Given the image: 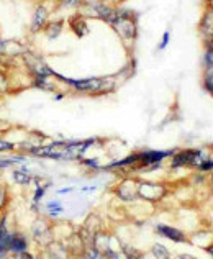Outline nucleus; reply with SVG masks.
I'll return each mask as SVG.
<instances>
[{"mask_svg":"<svg viewBox=\"0 0 213 259\" xmlns=\"http://www.w3.org/2000/svg\"><path fill=\"white\" fill-rule=\"evenodd\" d=\"M211 154L213 151L210 148H177L167 161V171L176 172L182 171V169L197 171Z\"/></svg>","mask_w":213,"mask_h":259,"instance_id":"f257e3e1","label":"nucleus"},{"mask_svg":"<svg viewBox=\"0 0 213 259\" xmlns=\"http://www.w3.org/2000/svg\"><path fill=\"white\" fill-rule=\"evenodd\" d=\"M54 77L61 82L67 84L69 87H72L75 92L80 94H107L112 92L115 89V82L113 79L110 77H86V79H71L66 76H61V74L54 72Z\"/></svg>","mask_w":213,"mask_h":259,"instance_id":"f03ea898","label":"nucleus"},{"mask_svg":"<svg viewBox=\"0 0 213 259\" xmlns=\"http://www.w3.org/2000/svg\"><path fill=\"white\" fill-rule=\"evenodd\" d=\"M171 194V186L164 181H154L148 177H138L140 200L148 205H157L164 202Z\"/></svg>","mask_w":213,"mask_h":259,"instance_id":"7ed1b4c3","label":"nucleus"},{"mask_svg":"<svg viewBox=\"0 0 213 259\" xmlns=\"http://www.w3.org/2000/svg\"><path fill=\"white\" fill-rule=\"evenodd\" d=\"M112 194L115 200L121 203V205H136L140 203V195H138V177L135 176H125L120 177L118 182L112 187Z\"/></svg>","mask_w":213,"mask_h":259,"instance_id":"20e7f679","label":"nucleus"},{"mask_svg":"<svg viewBox=\"0 0 213 259\" xmlns=\"http://www.w3.org/2000/svg\"><path fill=\"white\" fill-rule=\"evenodd\" d=\"M28 235L31 238V243L35 246L39 248H45L48 244H51L53 241H56V227L51 223V220H48L46 217L39 215L33 220L31 227L28 230Z\"/></svg>","mask_w":213,"mask_h":259,"instance_id":"39448f33","label":"nucleus"},{"mask_svg":"<svg viewBox=\"0 0 213 259\" xmlns=\"http://www.w3.org/2000/svg\"><path fill=\"white\" fill-rule=\"evenodd\" d=\"M53 187V181L46 179L43 176H36L35 182H33V192H31V202H30V210L36 217L43 213V203H45V197L48 194V190Z\"/></svg>","mask_w":213,"mask_h":259,"instance_id":"423d86ee","label":"nucleus"},{"mask_svg":"<svg viewBox=\"0 0 213 259\" xmlns=\"http://www.w3.org/2000/svg\"><path fill=\"white\" fill-rule=\"evenodd\" d=\"M153 231L156 236L162 238V240H167L174 244H187L189 243V235L185 233L182 228L174 227V225H171V223L157 222L153 225Z\"/></svg>","mask_w":213,"mask_h":259,"instance_id":"0eeeda50","label":"nucleus"},{"mask_svg":"<svg viewBox=\"0 0 213 259\" xmlns=\"http://www.w3.org/2000/svg\"><path fill=\"white\" fill-rule=\"evenodd\" d=\"M38 259H71L72 254L67 244L63 240H56L45 248H39L36 251Z\"/></svg>","mask_w":213,"mask_h":259,"instance_id":"6e6552de","label":"nucleus"},{"mask_svg":"<svg viewBox=\"0 0 213 259\" xmlns=\"http://www.w3.org/2000/svg\"><path fill=\"white\" fill-rule=\"evenodd\" d=\"M31 238L26 231L20 228L12 230L10 236V254H23L31 251Z\"/></svg>","mask_w":213,"mask_h":259,"instance_id":"1a4fd4ad","label":"nucleus"},{"mask_svg":"<svg viewBox=\"0 0 213 259\" xmlns=\"http://www.w3.org/2000/svg\"><path fill=\"white\" fill-rule=\"evenodd\" d=\"M36 176L38 174L33 172V169H30L28 166H17L10 169V181L18 187H31Z\"/></svg>","mask_w":213,"mask_h":259,"instance_id":"9d476101","label":"nucleus"},{"mask_svg":"<svg viewBox=\"0 0 213 259\" xmlns=\"http://www.w3.org/2000/svg\"><path fill=\"white\" fill-rule=\"evenodd\" d=\"M64 205H63V202H61L59 199H51V200H48L43 203V217H46L48 220H59L61 217L64 215Z\"/></svg>","mask_w":213,"mask_h":259,"instance_id":"9b49d317","label":"nucleus"},{"mask_svg":"<svg viewBox=\"0 0 213 259\" xmlns=\"http://www.w3.org/2000/svg\"><path fill=\"white\" fill-rule=\"evenodd\" d=\"M118 31L121 38H135L136 36V25L132 18H116V22L112 25Z\"/></svg>","mask_w":213,"mask_h":259,"instance_id":"f8f14e48","label":"nucleus"},{"mask_svg":"<svg viewBox=\"0 0 213 259\" xmlns=\"http://www.w3.org/2000/svg\"><path fill=\"white\" fill-rule=\"evenodd\" d=\"M148 253L151 254L153 259H173L174 253L167 244H164L162 241H154L153 244L149 246Z\"/></svg>","mask_w":213,"mask_h":259,"instance_id":"ddd939ff","label":"nucleus"},{"mask_svg":"<svg viewBox=\"0 0 213 259\" xmlns=\"http://www.w3.org/2000/svg\"><path fill=\"white\" fill-rule=\"evenodd\" d=\"M12 203V190L10 186L7 184L2 177H0V215L9 212Z\"/></svg>","mask_w":213,"mask_h":259,"instance_id":"4468645a","label":"nucleus"},{"mask_svg":"<svg viewBox=\"0 0 213 259\" xmlns=\"http://www.w3.org/2000/svg\"><path fill=\"white\" fill-rule=\"evenodd\" d=\"M140 251L136 246H133V244H130L126 241L121 243V248L118 251H115V253L110 256L108 259H136V256L140 254Z\"/></svg>","mask_w":213,"mask_h":259,"instance_id":"2eb2a0df","label":"nucleus"},{"mask_svg":"<svg viewBox=\"0 0 213 259\" xmlns=\"http://www.w3.org/2000/svg\"><path fill=\"white\" fill-rule=\"evenodd\" d=\"M77 164L87 169V171H92V172L104 171V162H102L100 158H97V156H86V158H82Z\"/></svg>","mask_w":213,"mask_h":259,"instance_id":"dca6fc26","label":"nucleus"},{"mask_svg":"<svg viewBox=\"0 0 213 259\" xmlns=\"http://www.w3.org/2000/svg\"><path fill=\"white\" fill-rule=\"evenodd\" d=\"M46 18H48V10H46V7L39 5L38 9H36V12H35V15H33L31 31H38V30L43 28L45 23H46Z\"/></svg>","mask_w":213,"mask_h":259,"instance_id":"f3484780","label":"nucleus"},{"mask_svg":"<svg viewBox=\"0 0 213 259\" xmlns=\"http://www.w3.org/2000/svg\"><path fill=\"white\" fill-rule=\"evenodd\" d=\"M31 84L35 85L36 89H41V91H48V92H54L56 91V84L53 82L51 77H31Z\"/></svg>","mask_w":213,"mask_h":259,"instance_id":"a211bd4d","label":"nucleus"},{"mask_svg":"<svg viewBox=\"0 0 213 259\" xmlns=\"http://www.w3.org/2000/svg\"><path fill=\"white\" fill-rule=\"evenodd\" d=\"M18 151V145L10 140H7L5 136L0 135V154H12Z\"/></svg>","mask_w":213,"mask_h":259,"instance_id":"6ab92c4d","label":"nucleus"},{"mask_svg":"<svg viewBox=\"0 0 213 259\" xmlns=\"http://www.w3.org/2000/svg\"><path fill=\"white\" fill-rule=\"evenodd\" d=\"M71 26H72V30L75 31V35H77L79 38L86 36V35H87V31H89V28H87L86 22H84V20H82L80 17H77V18H72Z\"/></svg>","mask_w":213,"mask_h":259,"instance_id":"aec40b11","label":"nucleus"},{"mask_svg":"<svg viewBox=\"0 0 213 259\" xmlns=\"http://www.w3.org/2000/svg\"><path fill=\"white\" fill-rule=\"evenodd\" d=\"M61 31H63V23L61 22H54L46 26V35L50 39H56L61 35Z\"/></svg>","mask_w":213,"mask_h":259,"instance_id":"412c9836","label":"nucleus"},{"mask_svg":"<svg viewBox=\"0 0 213 259\" xmlns=\"http://www.w3.org/2000/svg\"><path fill=\"white\" fill-rule=\"evenodd\" d=\"M10 92V77L5 71L0 69V97Z\"/></svg>","mask_w":213,"mask_h":259,"instance_id":"4be33fe9","label":"nucleus"},{"mask_svg":"<svg viewBox=\"0 0 213 259\" xmlns=\"http://www.w3.org/2000/svg\"><path fill=\"white\" fill-rule=\"evenodd\" d=\"M82 256H84V259H107L104 254L100 253V251L95 249L92 244H91V246H87L84 251H82Z\"/></svg>","mask_w":213,"mask_h":259,"instance_id":"5701e85b","label":"nucleus"},{"mask_svg":"<svg viewBox=\"0 0 213 259\" xmlns=\"http://www.w3.org/2000/svg\"><path fill=\"white\" fill-rule=\"evenodd\" d=\"M195 172H200V174H205V176H208L210 172H213V154L210 156V158L203 162V164L197 169Z\"/></svg>","mask_w":213,"mask_h":259,"instance_id":"b1692460","label":"nucleus"},{"mask_svg":"<svg viewBox=\"0 0 213 259\" xmlns=\"http://www.w3.org/2000/svg\"><path fill=\"white\" fill-rule=\"evenodd\" d=\"M203 87L210 95H213V69L205 72V77H203Z\"/></svg>","mask_w":213,"mask_h":259,"instance_id":"393cba45","label":"nucleus"},{"mask_svg":"<svg viewBox=\"0 0 213 259\" xmlns=\"http://www.w3.org/2000/svg\"><path fill=\"white\" fill-rule=\"evenodd\" d=\"M203 67L207 71L213 69V50H208V48H207V51H205V54H203Z\"/></svg>","mask_w":213,"mask_h":259,"instance_id":"a878e982","label":"nucleus"},{"mask_svg":"<svg viewBox=\"0 0 213 259\" xmlns=\"http://www.w3.org/2000/svg\"><path fill=\"white\" fill-rule=\"evenodd\" d=\"M5 259H38L36 253L33 251H28V253H23V254H9Z\"/></svg>","mask_w":213,"mask_h":259,"instance_id":"bb28decb","label":"nucleus"},{"mask_svg":"<svg viewBox=\"0 0 213 259\" xmlns=\"http://www.w3.org/2000/svg\"><path fill=\"white\" fill-rule=\"evenodd\" d=\"M169 38H171L169 31H166V33H164V35H162V41L159 43V46H157V50H159V51L166 50V46L169 45Z\"/></svg>","mask_w":213,"mask_h":259,"instance_id":"cd10ccee","label":"nucleus"},{"mask_svg":"<svg viewBox=\"0 0 213 259\" xmlns=\"http://www.w3.org/2000/svg\"><path fill=\"white\" fill-rule=\"evenodd\" d=\"M74 190H75L74 186H71V187H61V189H56V194L58 195H66V194H72Z\"/></svg>","mask_w":213,"mask_h":259,"instance_id":"c85d7f7f","label":"nucleus"},{"mask_svg":"<svg viewBox=\"0 0 213 259\" xmlns=\"http://www.w3.org/2000/svg\"><path fill=\"white\" fill-rule=\"evenodd\" d=\"M173 259H198V257L194 256V254H190V253H176L173 256Z\"/></svg>","mask_w":213,"mask_h":259,"instance_id":"c756f323","label":"nucleus"},{"mask_svg":"<svg viewBox=\"0 0 213 259\" xmlns=\"http://www.w3.org/2000/svg\"><path fill=\"white\" fill-rule=\"evenodd\" d=\"M203 251L210 256V259H213V241L208 244V246H205V248H203Z\"/></svg>","mask_w":213,"mask_h":259,"instance_id":"7c9ffc66","label":"nucleus"},{"mask_svg":"<svg viewBox=\"0 0 213 259\" xmlns=\"http://www.w3.org/2000/svg\"><path fill=\"white\" fill-rule=\"evenodd\" d=\"M136 259H153V257H151V254L148 253V251H140V254L136 256Z\"/></svg>","mask_w":213,"mask_h":259,"instance_id":"2f4dec72","label":"nucleus"},{"mask_svg":"<svg viewBox=\"0 0 213 259\" xmlns=\"http://www.w3.org/2000/svg\"><path fill=\"white\" fill-rule=\"evenodd\" d=\"M97 189H99L97 186H86V187H82L80 190H82V192H95Z\"/></svg>","mask_w":213,"mask_h":259,"instance_id":"473e14b6","label":"nucleus"},{"mask_svg":"<svg viewBox=\"0 0 213 259\" xmlns=\"http://www.w3.org/2000/svg\"><path fill=\"white\" fill-rule=\"evenodd\" d=\"M207 186L213 189V172H210V174L207 176Z\"/></svg>","mask_w":213,"mask_h":259,"instance_id":"72a5a7b5","label":"nucleus"},{"mask_svg":"<svg viewBox=\"0 0 213 259\" xmlns=\"http://www.w3.org/2000/svg\"><path fill=\"white\" fill-rule=\"evenodd\" d=\"M64 99V94H56L54 95V100H63Z\"/></svg>","mask_w":213,"mask_h":259,"instance_id":"f704fd0d","label":"nucleus"},{"mask_svg":"<svg viewBox=\"0 0 213 259\" xmlns=\"http://www.w3.org/2000/svg\"><path fill=\"white\" fill-rule=\"evenodd\" d=\"M71 259H84V256H82V254H74Z\"/></svg>","mask_w":213,"mask_h":259,"instance_id":"c9c22d12","label":"nucleus"},{"mask_svg":"<svg viewBox=\"0 0 213 259\" xmlns=\"http://www.w3.org/2000/svg\"><path fill=\"white\" fill-rule=\"evenodd\" d=\"M0 64H5V63H4V56H2V54H0Z\"/></svg>","mask_w":213,"mask_h":259,"instance_id":"e433bc0d","label":"nucleus"}]
</instances>
